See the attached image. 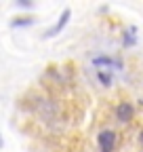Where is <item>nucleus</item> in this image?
Wrapping results in <instances>:
<instances>
[{
	"label": "nucleus",
	"instance_id": "0eeeda50",
	"mask_svg": "<svg viewBox=\"0 0 143 152\" xmlns=\"http://www.w3.org/2000/svg\"><path fill=\"white\" fill-rule=\"evenodd\" d=\"M97 76H99V80H101L105 87H110V85H112V76H110V74H105V72H99Z\"/></svg>",
	"mask_w": 143,
	"mask_h": 152
},
{
	"label": "nucleus",
	"instance_id": "f03ea898",
	"mask_svg": "<svg viewBox=\"0 0 143 152\" xmlns=\"http://www.w3.org/2000/svg\"><path fill=\"white\" fill-rule=\"evenodd\" d=\"M97 142H99L101 152H114V146H116V133H114V131H101L99 137H97Z\"/></svg>",
	"mask_w": 143,
	"mask_h": 152
},
{
	"label": "nucleus",
	"instance_id": "39448f33",
	"mask_svg": "<svg viewBox=\"0 0 143 152\" xmlns=\"http://www.w3.org/2000/svg\"><path fill=\"white\" fill-rule=\"evenodd\" d=\"M36 19L34 17H19V19H13L11 21V28H27V26H34Z\"/></svg>",
	"mask_w": 143,
	"mask_h": 152
},
{
	"label": "nucleus",
	"instance_id": "423d86ee",
	"mask_svg": "<svg viewBox=\"0 0 143 152\" xmlns=\"http://www.w3.org/2000/svg\"><path fill=\"white\" fill-rule=\"evenodd\" d=\"M135 30H129L126 34H124V47H131V45H135Z\"/></svg>",
	"mask_w": 143,
	"mask_h": 152
},
{
	"label": "nucleus",
	"instance_id": "7ed1b4c3",
	"mask_svg": "<svg viewBox=\"0 0 143 152\" xmlns=\"http://www.w3.org/2000/svg\"><path fill=\"white\" fill-rule=\"evenodd\" d=\"M133 114H135V108H133L129 102H122V104L116 108V116H118V121H122V123H129V121L133 118Z\"/></svg>",
	"mask_w": 143,
	"mask_h": 152
},
{
	"label": "nucleus",
	"instance_id": "9d476101",
	"mask_svg": "<svg viewBox=\"0 0 143 152\" xmlns=\"http://www.w3.org/2000/svg\"><path fill=\"white\" fill-rule=\"evenodd\" d=\"M141 142H143V133H141Z\"/></svg>",
	"mask_w": 143,
	"mask_h": 152
},
{
	"label": "nucleus",
	"instance_id": "f257e3e1",
	"mask_svg": "<svg viewBox=\"0 0 143 152\" xmlns=\"http://www.w3.org/2000/svg\"><path fill=\"white\" fill-rule=\"evenodd\" d=\"M69 17H72V9H63L61 17H59L57 21H55V26H53V28H48V30H46L44 38H53V36H57V34H61V32L65 30L67 21H69Z\"/></svg>",
	"mask_w": 143,
	"mask_h": 152
},
{
	"label": "nucleus",
	"instance_id": "20e7f679",
	"mask_svg": "<svg viewBox=\"0 0 143 152\" xmlns=\"http://www.w3.org/2000/svg\"><path fill=\"white\" fill-rule=\"evenodd\" d=\"M93 66H95V68L107 66V68L120 70V68H122V61H120V59H114V57H95V59H93Z\"/></svg>",
	"mask_w": 143,
	"mask_h": 152
},
{
	"label": "nucleus",
	"instance_id": "1a4fd4ad",
	"mask_svg": "<svg viewBox=\"0 0 143 152\" xmlns=\"http://www.w3.org/2000/svg\"><path fill=\"white\" fill-rule=\"evenodd\" d=\"M0 148H2V137H0Z\"/></svg>",
	"mask_w": 143,
	"mask_h": 152
},
{
	"label": "nucleus",
	"instance_id": "9b49d317",
	"mask_svg": "<svg viewBox=\"0 0 143 152\" xmlns=\"http://www.w3.org/2000/svg\"><path fill=\"white\" fill-rule=\"evenodd\" d=\"M141 104H143V102H141Z\"/></svg>",
	"mask_w": 143,
	"mask_h": 152
},
{
	"label": "nucleus",
	"instance_id": "6e6552de",
	"mask_svg": "<svg viewBox=\"0 0 143 152\" xmlns=\"http://www.w3.org/2000/svg\"><path fill=\"white\" fill-rule=\"evenodd\" d=\"M17 7H23V9H30V7H32V2H25V0H19V2H17Z\"/></svg>",
	"mask_w": 143,
	"mask_h": 152
}]
</instances>
